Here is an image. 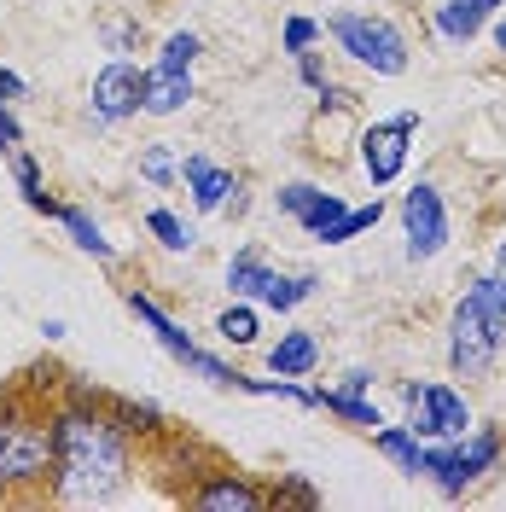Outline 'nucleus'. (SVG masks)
<instances>
[{
  "mask_svg": "<svg viewBox=\"0 0 506 512\" xmlns=\"http://www.w3.org/2000/svg\"><path fill=\"white\" fill-rule=\"evenodd\" d=\"M495 460H501V437L477 431V437H466L454 448H425V478H437L443 495H466V483H477Z\"/></svg>",
  "mask_w": 506,
  "mask_h": 512,
  "instance_id": "20e7f679",
  "label": "nucleus"
},
{
  "mask_svg": "<svg viewBox=\"0 0 506 512\" xmlns=\"http://www.w3.org/2000/svg\"><path fill=\"white\" fill-rule=\"evenodd\" d=\"M53 478L64 501H105L128 478V448L117 425L94 414H59L53 419Z\"/></svg>",
  "mask_w": 506,
  "mask_h": 512,
  "instance_id": "f257e3e1",
  "label": "nucleus"
},
{
  "mask_svg": "<svg viewBox=\"0 0 506 512\" xmlns=\"http://www.w3.org/2000/svg\"><path fill=\"white\" fill-rule=\"evenodd\" d=\"M6 99H24V82H18V76L0 64V105H6Z\"/></svg>",
  "mask_w": 506,
  "mask_h": 512,
  "instance_id": "2f4dec72",
  "label": "nucleus"
},
{
  "mask_svg": "<svg viewBox=\"0 0 506 512\" xmlns=\"http://www.w3.org/2000/svg\"><path fill=\"white\" fill-rule=\"evenodd\" d=\"M344 210H349V204L338 198V192H320V187H315V192H309V204L297 210V222H303V233H315V239H320V233L338 222Z\"/></svg>",
  "mask_w": 506,
  "mask_h": 512,
  "instance_id": "aec40b11",
  "label": "nucleus"
},
{
  "mask_svg": "<svg viewBox=\"0 0 506 512\" xmlns=\"http://www.w3.org/2000/svg\"><path fill=\"white\" fill-rule=\"evenodd\" d=\"M192 507H204V512H256L262 507V495H256L251 483L222 478V483H204V489L192 495Z\"/></svg>",
  "mask_w": 506,
  "mask_h": 512,
  "instance_id": "4468645a",
  "label": "nucleus"
},
{
  "mask_svg": "<svg viewBox=\"0 0 506 512\" xmlns=\"http://www.w3.org/2000/svg\"><path fill=\"white\" fill-rule=\"evenodd\" d=\"M140 82H146V70H134V64H105L94 76V117L99 123H123L140 111Z\"/></svg>",
  "mask_w": 506,
  "mask_h": 512,
  "instance_id": "9d476101",
  "label": "nucleus"
},
{
  "mask_svg": "<svg viewBox=\"0 0 506 512\" xmlns=\"http://www.w3.org/2000/svg\"><path fill=\"white\" fill-rule=\"evenodd\" d=\"M495 6H501V0H448L443 12H437V30H443L448 41H472Z\"/></svg>",
  "mask_w": 506,
  "mask_h": 512,
  "instance_id": "2eb2a0df",
  "label": "nucleus"
},
{
  "mask_svg": "<svg viewBox=\"0 0 506 512\" xmlns=\"http://www.w3.org/2000/svg\"><path fill=\"white\" fill-rule=\"evenodd\" d=\"M146 227L158 233L169 251H192V245H198V233H192V227L181 222V216H169V210H152V216H146Z\"/></svg>",
  "mask_w": 506,
  "mask_h": 512,
  "instance_id": "b1692460",
  "label": "nucleus"
},
{
  "mask_svg": "<svg viewBox=\"0 0 506 512\" xmlns=\"http://www.w3.org/2000/svg\"><path fill=\"white\" fill-rule=\"evenodd\" d=\"M192 99V70H146V82H140V111H152V117H175L181 105Z\"/></svg>",
  "mask_w": 506,
  "mask_h": 512,
  "instance_id": "9b49d317",
  "label": "nucleus"
},
{
  "mask_svg": "<svg viewBox=\"0 0 506 512\" xmlns=\"http://www.w3.org/2000/svg\"><path fill=\"white\" fill-rule=\"evenodd\" d=\"M216 332H222L227 344H256V315L239 303V309H227V315L216 320Z\"/></svg>",
  "mask_w": 506,
  "mask_h": 512,
  "instance_id": "a878e982",
  "label": "nucleus"
},
{
  "mask_svg": "<svg viewBox=\"0 0 506 512\" xmlns=\"http://www.w3.org/2000/svg\"><path fill=\"white\" fill-rule=\"evenodd\" d=\"M309 291H315V274H297V280H280V274H274V280H268V291H262V303L285 315V309H297Z\"/></svg>",
  "mask_w": 506,
  "mask_h": 512,
  "instance_id": "5701e85b",
  "label": "nucleus"
},
{
  "mask_svg": "<svg viewBox=\"0 0 506 512\" xmlns=\"http://www.w3.org/2000/svg\"><path fill=\"white\" fill-rule=\"evenodd\" d=\"M53 472V425L41 419H0V489L35 483Z\"/></svg>",
  "mask_w": 506,
  "mask_h": 512,
  "instance_id": "7ed1b4c3",
  "label": "nucleus"
},
{
  "mask_svg": "<svg viewBox=\"0 0 506 512\" xmlns=\"http://www.w3.org/2000/svg\"><path fill=\"white\" fill-rule=\"evenodd\" d=\"M268 280H274V268H268L256 251H245V256L227 262V291H233V297H262Z\"/></svg>",
  "mask_w": 506,
  "mask_h": 512,
  "instance_id": "a211bd4d",
  "label": "nucleus"
},
{
  "mask_svg": "<svg viewBox=\"0 0 506 512\" xmlns=\"http://www.w3.org/2000/svg\"><path fill=\"white\" fill-rule=\"evenodd\" d=\"M128 309H134V315L152 326V338H158L163 350H169L175 361H181V367H187V373H198V379H210V384H233V367H227V361H216V355L198 350L187 332H181V326H175V320L163 315L158 303H152V297H140V291H134V297H128Z\"/></svg>",
  "mask_w": 506,
  "mask_h": 512,
  "instance_id": "423d86ee",
  "label": "nucleus"
},
{
  "mask_svg": "<svg viewBox=\"0 0 506 512\" xmlns=\"http://www.w3.org/2000/svg\"><path fill=\"white\" fill-rule=\"evenodd\" d=\"M338 390L361 396V390H373V373H367V367H355V373H344V384H338Z\"/></svg>",
  "mask_w": 506,
  "mask_h": 512,
  "instance_id": "c756f323",
  "label": "nucleus"
},
{
  "mask_svg": "<svg viewBox=\"0 0 506 512\" xmlns=\"http://www.w3.org/2000/svg\"><path fill=\"white\" fill-rule=\"evenodd\" d=\"M280 495H285V501H303V507H315V489H309L303 478H291V483L280 489Z\"/></svg>",
  "mask_w": 506,
  "mask_h": 512,
  "instance_id": "7c9ffc66",
  "label": "nucleus"
},
{
  "mask_svg": "<svg viewBox=\"0 0 506 512\" xmlns=\"http://www.w3.org/2000/svg\"><path fill=\"white\" fill-rule=\"evenodd\" d=\"M402 396H408V414H413L408 425L413 437H466L472 414H466V402L448 384H408Z\"/></svg>",
  "mask_w": 506,
  "mask_h": 512,
  "instance_id": "0eeeda50",
  "label": "nucleus"
},
{
  "mask_svg": "<svg viewBox=\"0 0 506 512\" xmlns=\"http://www.w3.org/2000/svg\"><path fill=\"white\" fill-rule=\"evenodd\" d=\"M175 169H181V163L169 158V152H163V146H152V152H146V158H140V175H146V181H175Z\"/></svg>",
  "mask_w": 506,
  "mask_h": 512,
  "instance_id": "bb28decb",
  "label": "nucleus"
},
{
  "mask_svg": "<svg viewBox=\"0 0 506 512\" xmlns=\"http://www.w3.org/2000/svg\"><path fill=\"white\" fill-rule=\"evenodd\" d=\"M315 361H320L315 332H280V344L268 350V367H274L280 379H303V373H315Z\"/></svg>",
  "mask_w": 506,
  "mask_h": 512,
  "instance_id": "ddd939ff",
  "label": "nucleus"
},
{
  "mask_svg": "<svg viewBox=\"0 0 506 512\" xmlns=\"http://www.w3.org/2000/svg\"><path fill=\"white\" fill-rule=\"evenodd\" d=\"M315 408L349 419V425H361V431H379V425H384L379 408H373V402H361V396H349V390H315Z\"/></svg>",
  "mask_w": 506,
  "mask_h": 512,
  "instance_id": "f3484780",
  "label": "nucleus"
},
{
  "mask_svg": "<svg viewBox=\"0 0 506 512\" xmlns=\"http://www.w3.org/2000/svg\"><path fill=\"white\" fill-rule=\"evenodd\" d=\"M495 280L506 286V245H501V262H495Z\"/></svg>",
  "mask_w": 506,
  "mask_h": 512,
  "instance_id": "473e14b6",
  "label": "nucleus"
},
{
  "mask_svg": "<svg viewBox=\"0 0 506 512\" xmlns=\"http://www.w3.org/2000/svg\"><path fill=\"white\" fill-rule=\"evenodd\" d=\"M192 59H198V35L192 30H175L169 41H163V70H192Z\"/></svg>",
  "mask_w": 506,
  "mask_h": 512,
  "instance_id": "393cba45",
  "label": "nucleus"
},
{
  "mask_svg": "<svg viewBox=\"0 0 506 512\" xmlns=\"http://www.w3.org/2000/svg\"><path fill=\"white\" fill-rule=\"evenodd\" d=\"M495 350H501V326L489 320V309L477 303L472 291L460 297V309H454V338H448V361H454V373H466V379H477L489 361H495Z\"/></svg>",
  "mask_w": 506,
  "mask_h": 512,
  "instance_id": "39448f33",
  "label": "nucleus"
},
{
  "mask_svg": "<svg viewBox=\"0 0 506 512\" xmlns=\"http://www.w3.org/2000/svg\"><path fill=\"white\" fill-rule=\"evenodd\" d=\"M373 443H379V454H390L408 478L425 472V448H419V437H413L408 425H379V431H373Z\"/></svg>",
  "mask_w": 506,
  "mask_h": 512,
  "instance_id": "dca6fc26",
  "label": "nucleus"
},
{
  "mask_svg": "<svg viewBox=\"0 0 506 512\" xmlns=\"http://www.w3.org/2000/svg\"><path fill=\"white\" fill-rule=\"evenodd\" d=\"M402 222H408V256L413 262H431V256L448 245V210H443V192L431 187V181H419V187L402 198Z\"/></svg>",
  "mask_w": 506,
  "mask_h": 512,
  "instance_id": "1a4fd4ad",
  "label": "nucleus"
},
{
  "mask_svg": "<svg viewBox=\"0 0 506 512\" xmlns=\"http://www.w3.org/2000/svg\"><path fill=\"white\" fill-rule=\"evenodd\" d=\"M18 140H24V128H18V117L0 105V152H18Z\"/></svg>",
  "mask_w": 506,
  "mask_h": 512,
  "instance_id": "c85d7f7f",
  "label": "nucleus"
},
{
  "mask_svg": "<svg viewBox=\"0 0 506 512\" xmlns=\"http://www.w3.org/2000/svg\"><path fill=\"white\" fill-rule=\"evenodd\" d=\"M495 41H501V53H506V18H501V30H495Z\"/></svg>",
  "mask_w": 506,
  "mask_h": 512,
  "instance_id": "72a5a7b5",
  "label": "nucleus"
},
{
  "mask_svg": "<svg viewBox=\"0 0 506 512\" xmlns=\"http://www.w3.org/2000/svg\"><path fill=\"white\" fill-rule=\"evenodd\" d=\"M181 175H187L192 204H198V210H222L227 192H239V181H233L227 169H216L210 158H187V163H181Z\"/></svg>",
  "mask_w": 506,
  "mask_h": 512,
  "instance_id": "f8f14e48",
  "label": "nucleus"
},
{
  "mask_svg": "<svg viewBox=\"0 0 506 512\" xmlns=\"http://www.w3.org/2000/svg\"><path fill=\"white\" fill-rule=\"evenodd\" d=\"M413 128H419V117H413V111H402V117L373 123L367 134H361V169H367V181H373V187H390V181L402 175Z\"/></svg>",
  "mask_w": 506,
  "mask_h": 512,
  "instance_id": "6e6552de",
  "label": "nucleus"
},
{
  "mask_svg": "<svg viewBox=\"0 0 506 512\" xmlns=\"http://www.w3.org/2000/svg\"><path fill=\"white\" fill-rule=\"evenodd\" d=\"M12 175H18V192H24V204H30V210H41V216H59V204L41 192V169H35V158L12 152Z\"/></svg>",
  "mask_w": 506,
  "mask_h": 512,
  "instance_id": "4be33fe9",
  "label": "nucleus"
},
{
  "mask_svg": "<svg viewBox=\"0 0 506 512\" xmlns=\"http://www.w3.org/2000/svg\"><path fill=\"white\" fill-rule=\"evenodd\" d=\"M379 216H384V204L373 198V204H361V210H344V216H338V222L326 227L320 239H326V245H349L355 233H367V227H379Z\"/></svg>",
  "mask_w": 506,
  "mask_h": 512,
  "instance_id": "412c9836",
  "label": "nucleus"
},
{
  "mask_svg": "<svg viewBox=\"0 0 506 512\" xmlns=\"http://www.w3.org/2000/svg\"><path fill=\"white\" fill-rule=\"evenodd\" d=\"M332 35H338V47H344L349 59H361L367 70H379V76H402L408 70V41H402V30L373 18V12L332 18Z\"/></svg>",
  "mask_w": 506,
  "mask_h": 512,
  "instance_id": "f03ea898",
  "label": "nucleus"
},
{
  "mask_svg": "<svg viewBox=\"0 0 506 512\" xmlns=\"http://www.w3.org/2000/svg\"><path fill=\"white\" fill-rule=\"evenodd\" d=\"M59 222L70 227V239H76V245H82L88 256H99V262H117V251H111V239H105V233H99V227L88 222V216H82V210H70V204H59Z\"/></svg>",
  "mask_w": 506,
  "mask_h": 512,
  "instance_id": "6ab92c4d",
  "label": "nucleus"
},
{
  "mask_svg": "<svg viewBox=\"0 0 506 512\" xmlns=\"http://www.w3.org/2000/svg\"><path fill=\"white\" fill-rule=\"evenodd\" d=\"M315 24H309V18H291V24H285V53H303V47H315Z\"/></svg>",
  "mask_w": 506,
  "mask_h": 512,
  "instance_id": "cd10ccee",
  "label": "nucleus"
}]
</instances>
